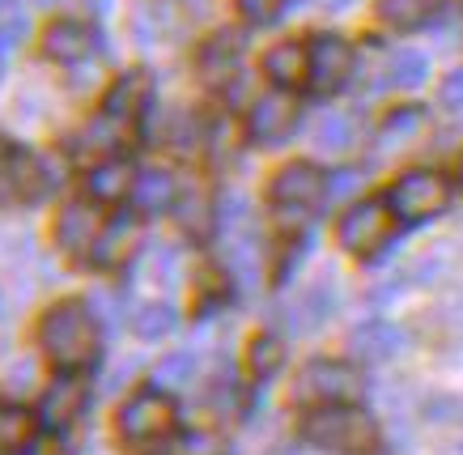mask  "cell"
Segmentation results:
<instances>
[{
	"label": "cell",
	"mask_w": 463,
	"mask_h": 455,
	"mask_svg": "<svg viewBox=\"0 0 463 455\" xmlns=\"http://www.w3.org/2000/svg\"><path fill=\"white\" fill-rule=\"evenodd\" d=\"M39 417H30L22 404H0V455H17L34 442Z\"/></svg>",
	"instance_id": "23"
},
{
	"label": "cell",
	"mask_w": 463,
	"mask_h": 455,
	"mask_svg": "<svg viewBox=\"0 0 463 455\" xmlns=\"http://www.w3.org/2000/svg\"><path fill=\"white\" fill-rule=\"evenodd\" d=\"M302 439L332 455H374L379 451V426L357 404H323L302 422Z\"/></svg>",
	"instance_id": "2"
},
{
	"label": "cell",
	"mask_w": 463,
	"mask_h": 455,
	"mask_svg": "<svg viewBox=\"0 0 463 455\" xmlns=\"http://www.w3.org/2000/svg\"><path fill=\"white\" fill-rule=\"evenodd\" d=\"M264 77L277 90H298L307 86V43L298 39H285V43L268 47L264 56Z\"/></svg>",
	"instance_id": "17"
},
{
	"label": "cell",
	"mask_w": 463,
	"mask_h": 455,
	"mask_svg": "<svg viewBox=\"0 0 463 455\" xmlns=\"http://www.w3.org/2000/svg\"><path fill=\"white\" fill-rule=\"evenodd\" d=\"M52 187V171L30 149H0V204H34Z\"/></svg>",
	"instance_id": "8"
},
{
	"label": "cell",
	"mask_w": 463,
	"mask_h": 455,
	"mask_svg": "<svg viewBox=\"0 0 463 455\" xmlns=\"http://www.w3.org/2000/svg\"><path fill=\"white\" fill-rule=\"evenodd\" d=\"M268 196L285 213H307V209H315L327 196V175L315 162H289V166H281V171L272 175Z\"/></svg>",
	"instance_id": "10"
},
{
	"label": "cell",
	"mask_w": 463,
	"mask_h": 455,
	"mask_svg": "<svg viewBox=\"0 0 463 455\" xmlns=\"http://www.w3.org/2000/svg\"><path fill=\"white\" fill-rule=\"evenodd\" d=\"M137 187V166L128 157H102L94 171L85 175V196L99 204H124Z\"/></svg>",
	"instance_id": "16"
},
{
	"label": "cell",
	"mask_w": 463,
	"mask_h": 455,
	"mask_svg": "<svg viewBox=\"0 0 463 455\" xmlns=\"http://www.w3.org/2000/svg\"><path fill=\"white\" fill-rule=\"evenodd\" d=\"M365 392L362 370L353 362H336V357H319V362H307L294 379V400L298 404H353V400Z\"/></svg>",
	"instance_id": "3"
},
{
	"label": "cell",
	"mask_w": 463,
	"mask_h": 455,
	"mask_svg": "<svg viewBox=\"0 0 463 455\" xmlns=\"http://www.w3.org/2000/svg\"><path fill=\"white\" fill-rule=\"evenodd\" d=\"M175 200H179V187H175V179H170L166 171H145V175H137L132 204H137L141 213H166V209H175Z\"/></svg>",
	"instance_id": "21"
},
{
	"label": "cell",
	"mask_w": 463,
	"mask_h": 455,
	"mask_svg": "<svg viewBox=\"0 0 463 455\" xmlns=\"http://www.w3.org/2000/svg\"><path fill=\"white\" fill-rule=\"evenodd\" d=\"M302 124V102L289 94V90H268L251 102L247 111V137L255 145H281L289 141Z\"/></svg>",
	"instance_id": "9"
},
{
	"label": "cell",
	"mask_w": 463,
	"mask_h": 455,
	"mask_svg": "<svg viewBox=\"0 0 463 455\" xmlns=\"http://www.w3.org/2000/svg\"><path fill=\"white\" fill-rule=\"evenodd\" d=\"M442 0H379V22L392 30H421L434 22Z\"/></svg>",
	"instance_id": "22"
},
{
	"label": "cell",
	"mask_w": 463,
	"mask_h": 455,
	"mask_svg": "<svg viewBox=\"0 0 463 455\" xmlns=\"http://www.w3.org/2000/svg\"><path fill=\"white\" fill-rule=\"evenodd\" d=\"M196 374V354H170L157 366V387H187Z\"/></svg>",
	"instance_id": "30"
},
{
	"label": "cell",
	"mask_w": 463,
	"mask_h": 455,
	"mask_svg": "<svg viewBox=\"0 0 463 455\" xmlns=\"http://www.w3.org/2000/svg\"><path fill=\"white\" fill-rule=\"evenodd\" d=\"M39 5H56V0H39Z\"/></svg>",
	"instance_id": "36"
},
{
	"label": "cell",
	"mask_w": 463,
	"mask_h": 455,
	"mask_svg": "<svg viewBox=\"0 0 463 455\" xmlns=\"http://www.w3.org/2000/svg\"><path fill=\"white\" fill-rule=\"evenodd\" d=\"M438 99H442V107H450V111H463V69L447 72V81H442V90H438Z\"/></svg>",
	"instance_id": "33"
},
{
	"label": "cell",
	"mask_w": 463,
	"mask_h": 455,
	"mask_svg": "<svg viewBox=\"0 0 463 455\" xmlns=\"http://www.w3.org/2000/svg\"><path fill=\"white\" fill-rule=\"evenodd\" d=\"M425 132V111L421 107H395L379 128V154H400L404 145H412Z\"/></svg>",
	"instance_id": "20"
},
{
	"label": "cell",
	"mask_w": 463,
	"mask_h": 455,
	"mask_svg": "<svg viewBox=\"0 0 463 455\" xmlns=\"http://www.w3.org/2000/svg\"><path fill=\"white\" fill-rule=\"evenodd\" d=\"M459 187H463V157H459Z\"/></svg>",
	"instance_id": "35"
},
{
	"label": "cell",
	"mask_w": 463,
	"mask_h": 455,
	"mask_svg": "<svg viewBox=\"0 0 463 455\" xmlns=\"http://www.w3.org/2000/svg\"><path fill=\"white\" fill-rule=\"evenodd\" d=\"M285 0H239V14L251 22V26H272L281 17Z\"/></svg>",
	"instance_id": "31"
},
{
	"label": "cell",
	"mask_w": 463,
	"mask_h": 455,
	"mask_svg": "<svg viewBox=\"0 0 463 455\" xmlns=\"http://www.w3.org/2000/svg\"><path fill=\"white\" fill-rule=\"evenodd\" d=\"M85 400H90V392H85V384L72 374V370H64L56 384L43 392L39 400V426L47 430H69L77 417L85 412Z\"/></svg>",
	"instance_id": "14"
},
{
	"label": "cell",
	"mask_w": 463,
	"mask_h": 455,
	"mask_svg": "<svg viewBox=\"0 0 463 455\" xmlns=\"http://www.w3.org/2000/svg\"><path fill=\"white\" fill-rule=\"evenodd\" d=\"M387 204L395 209L400 222H430V217L447 213L450 204V179L438 171H408L400 175L387 192Z\"/></svg>",
	"instance_id": "5"
},
{
	"label": "cell",
	"mask_w": 463,
	"mask_h": 455,
	"mask_svg": "<svg viewBox=\"0 0 463 455\" xmlns=\"http://www.w3.org/2000/svg\"><path fill=\"white\" fill-rule=\"evenodd\" d=\"M26 39V9L22 0H0V56H9Z\"/></svg>",
	"instance_id": "28"
},
{
	"label": "cell",
	"mask_w": 463,
	"mask_h": 455,
	"mask_svg": "<svg viewBox=\"0 0 463 455\" xmlns=\"http://www.w3.org/2000/svg\"><path fill=\"white\" fill-rule=\"evenodd\" d=\"M132 327H137L141 341H157V337H166L170 327H175V311H170L166 302H145L141 311L132 315Z\"/></svg>",
	"instance_id": "27"
},
{
	"label": "cell",
	"mask_w": 463,
	"mask_h": 455,
	"mask_svg": "<svg viewBox=\"0 0 463 455\" xmlns=\"http://www.w3.org/2000/svg\"><path fill=\"white\" fill-rule=\"evenodd\" d=\"M179 412H175V400L166 392H137L119 409V434L132 447H149V442H162L175 430Z\"/></svg>",
	"instance_id": "7"
},
{
	"label": "cell",
	"mask_w": 463,
	"mask_h": 455,
	"mask_svg": "<svg viewBox=\"0 0 463 455\" xmlns=\"http://www.w3.org/2000/svg\"><path fill=\"white\" fill-rule=\"evenodd\" d=\"M349 349L362 357V362H387V357H395L404 349V332L395 324H387V319H370V324L353 327Z\"/></svg>",
	"instance_id": "18"
},
{
	"label": "cell",
	"mask_w": 463,
	"mask_h": 455,
	"mask_svg": "<svg viewBox=\"0 0 463 455\" xmlns=\"http://www.w3.org/2000/svg\"><path fill=\"white\" fill-rule=\"evenodd\" d=\"M149 99H154V81H149V72H145V69L124 72V77L107 90V99H102V115H107V119H115L119 128H132L137 119H145Z\"/></svg>",
	"instance_id": "12"
},
{
	"label": "cell",
	"mask_w": 463,
	"mask_h": 455,
	"mask_svg": "<svg viewBox=\"0 0 463 455\" xmlns=\"http://www.w3.org/2000/svg\"><path fill=\"white\" fill-rule=\"evenodd\" d=\"M187 455H222V442L213 434H192L187 439Z\"/></svg>",
	"instance_id": "34"
},
{
	"label": "cell",
	"mask_w": 463,
	"mask_h": 455,
	"mask_svg": "<svg viewBox=\"0 0 463 455\" xmlns=\"http://www.w3.org/2000/svg\"><path fill=\"white\" fill-rule=\"evenodd\" d=\"M327 311H332V289H327V285H310L307 294L289 307V327L310 332V327H319L323 319H327Z\"/></svg>",
	"instance_id": "25"
},
{
	"label": "cell",
	"mask_w": 463,
	"mask_h": 455,
	"mask_svg": "<svg viewBox=\"0 0 463 455\" xmlns=\"http://www.w3.org/2000/svg\"><path fill=\"white\" fill-rule=\"evenodd\" d=\"M137 242H141V226H137L132 217H115L99 234V242H94V264H99V269H119V264L132 260Z\"/></svg>",
	"instance_id": "19"
},
{
	"label": "cell",
	"mask_w": 463,
	"mask_h": 455,
	"mask_svg": "<svg viewBox=\"0 0 463 455\" xmlns=\"http://www.w3.org/2000/svg\"><path fill=\"white\" fill-rule=\"evenodd\" d=\"M395 226H400V217H395V209L387 200H357V204H349L345 217H340L336 239L349 256L370 260L395 239Z\"/></svg>",
	"instance_id": "4"
},
{
	"label": "cell",
	"mask_w": 463,
	"mask_h": 455,
	"mask_svg": "<svg viewBox=\"0 0 463 455\" xmlns=\"http://www.w3.org/2000/svg\"><path fill=\"white\" fill-rule=\"evenodd\" d=\"M281 362H285V345L277 341V337H255L251 341V374L255 379H272L277 370H281Z\"/></svg>",
	"instance_id": "29"
},
{
	"label": "cell",
	"mask_w": 463,
	"mask_h": 455,
	"mask_svg": "<svg viewBox=\"0 0 463 455\" xmlns=\"http://www.w3.org/2000/svg\"><path fill=\"white\" fill-rule=\"evenodd\" d=\"M39 349L60 370H85L99 362V324L85 302H56L39 319Z\"/></svg>",
	"instance_id": "1"
},
{
	"label": "cell",
	"mask_w": 463,
	"mask_h": 455,
	"mask_svg": "<svg viewBox=\"0 0 463 455\" xmlns=\"http://www.w3.org/2000/svg\"><path fill=\"white\" fill-rule=\"evenodd\" d=\"M353 141H357V124H353V115L332 111V115H323L319 124H315V145H319L323 154H349Z\"/></svg>",
	"instance_id": "24"
},
{
	"label": "cell",
	"mask_w": 463,
	"mask_h": 455,
	"mask_svg": "<svg viewBox=\"0 0 463 455\" xmlns=\"http://www.w3.org/2000/svg\"><path fill=\"white\" fill-rule=\"evenodd\" d=\"M94 52H99V34L77 17H60V22L43 30V56L56 60V64H81Z\"/></svg>",
	"instance_id": "13"
},
{
	"label": "cell",
	"mask_w": 463,
	"mask_h": 455,
	"mask_svg": "<svg viewBox=\"0 0 463 455\" xmlns=\"http://www.w3.org/2000/svg\"><path fill=\"white\" fill-rule=\"evenodd\" d=\"M175 204H179L183 226L192 230V234H196V230H209V226H213V204H209V200L187 196V200H175Z\"/></svg>",
	"instance_id": "32"
},
{
	"label": "cell",
	"mask_w": 463,
	"mask_h": 455,
	"mask_svg": "<svg viewBox=\"0 0 463 455\" xmlns=\"http://www.w3.org/2000/svg\"><path fill=\"white\" fill-rule=\"evenodd\" d=\"M239 60H242V39L234 30H217L209 43L200 47L196 69L209 86H230V81H239Z\"/></svg>",
	"instance_id": "15"
},
{
	"label": "cell",
	"mask_w": 463,
	"mask_h": 455,
	"mask_svg": "<svg viewBox=\"0 0 463 455\" xmlns=\"http://www.w3.org/2000/svg\"><path fill=\"white\" fill-rule=\"evenodd\" d=\"M353 69H357V52H353L349 39L340 34H315L307 43V86L315 94H340V90L353 81Z\"/></svg>",
	"instance_id": "6"
},
{
	"label": "cell",
	"mask_w": 463,
	"mask_h": 455,
	"mask_svg": "<svg viewBox=\"0 0 463 455\" xmlns=\"http://www.w3.org/2000/svg\"><path fill=\"white\" fill-rule=\"evenodd\" d=\"M425 72H430V60H425L421 52L404 47V52H392V60H387V81H383V86L417 90L425 81Z\"/></svg>",
	"instance_id": "26"
},
{
	"label": "cell",
	"mask_w": 463,
	"mask_h": 455,
	"mask_svg": "<svg viewBox=\"0 0 463 455\" xmlns=\"http://www.w3.org/2000/svg\"><path fill=\"white\" fill-rule=\"evenodd\" d=\"M107 230V217H102V204L99 200H69L64 209H60L56 217V242L60 251L72 260H85L94 256V242H99V234Z\"/></svg>",
	"instance_id": "11"
}]
</instances>
